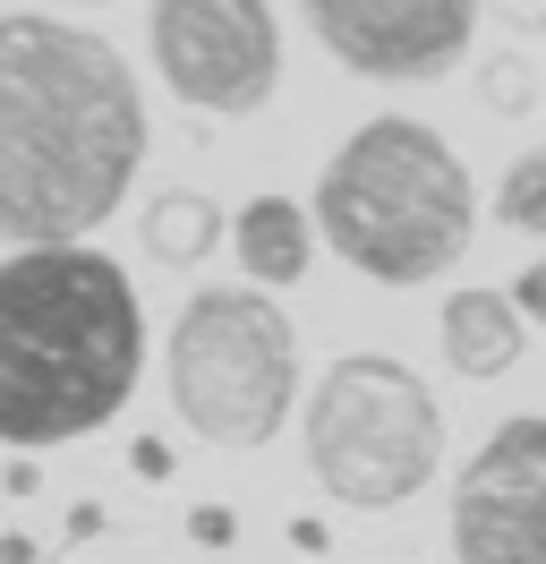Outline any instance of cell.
Instances as JSON below:
<instances>
[{
  "label": "cell",
  "instance_id": "obj_1",
  "mask_svg": "<svg viewBox=\"0 0 546 564\" xmlns=\"http://www.w3.org/2000/svg\"><path fill=\"white\" fill-rule=\"evenodd\" d=\"M145 95L129 61L61 18H0V240H86L129 206Z\"/></svg>",
  "mask_w": 546,
  "mask_h": 564
},
{
  "label": "cell",
  "instance_id": "obj_2",
  "mask_svg": "<svg viewBox=\"0 0 546 564\" xmlns=\"http://www.w3.org/2000/svg\"><path fill=\"white\" fill-rule=\"evenodd\" d=\"M145 368V308L120 257L86 240H26L0 257V445L52 454L129 411Z\"/></svg>",
  "mask_w": 546,
  "mask_h": 564
},
{
  "label": "cell",
  "instance_id": "obj_3",
  "mask_svg": "<svg viewBox=\"0 0 546 564\" xmlns=\"http://www.w3.org/2000/svg\"><path fill=\"white\" fill-rule=\"evenodd\" d=\"M307 223L325 231V248L350 274L410 291V282H436L444 265H461V248L478 231V188L427 120L375 111L325 163Z\"/></svg>",
  "mask_w": 546,
  "mask_h": 564
},
{
  "label": "cell",
  "instance_id": "obj_4",
  "mask_svg": "<svg viewBox=\"0 0 546 564\" xmlns=\"http://www.w3.org/2000/svg\"><path fill=\"white\" fill-rule=\"evenodd\" d=\"M444 402L436 386L384 351L334 359L307 393V470L350 513H393L436 479Z\"/></svg>",
  "mask_w": 546,
  "mask_h": 564
},
{
  "label": "cell",
  "instance_id": "obj_5",
  "mask_svg": "<svg viewBox=\"0 0 546 564\" xmlns=\"http://www.w3.org/2000/svg\"><path fill=\"white\" fill-rule=\"evenodd\" d=\"M299 402V334L265 291H188L171 325V411L222 454H256Z\"/></svg>",
  "mask_w": 546,
  "mask_h": 564
},
{
  "label": "cell",
  "instance_id": "obj_6",
  "mask_svg": "<svg viewBox=\"0 0 546 564\" xmlns=\"http://www.w3.org/2000/svg\"><path fill=\"white\" fill-rule=\"evenodd\" d=\"M154 69L188 111L248 120L282 86V26L265 0H154Z\"/></svg>",
  "mask_w": 546,
  "mask_h": 564
},
{
  "label": "cell",
  "instance_id": "obj_7",
  "mask_svg": "<svg viewBox=\"0 0 546 564\" xmlns=\"http://www.w3.org/2000/svg\"><path fill=\"white\" fill-rule=\"evenodd\" d=\"M452 564H546V420H504L461 462Z\"/></svg>",
  "mask_w": 546,
  "mask_h": 564
},
{
  "label": "cell",
  "instance_id": "obj_8",
  "mask_svg": "<svg viewBox=\"0 0 546 564\" xmlns=\"http://www.w3.org/2000/svg\"><path fill=\"white\" fill-rule=\"evenodd\" d=\"M299 9L341 69L384 77V86L461 69L478 35V0H299Z\"/></svg>",
  "mask_w": 546,
  "mask_h": 564
},
{
  "label": "cell",
  "instance_id": "obj_9",
  "mask_svg": "<svg viewBox=\"0 0 546 564\" xmlns=\"http://www.w3.org/2000/svg\"><path fill=\"white\" fill-rule=\"evenodd\" d=\"M222 231L239 240L248 282H265V291H291V282L307 274V257H316V223H307V206H291V197H248Z\"/></svg>",
  "mask_w": 546,
  "mask_h": 564
},
{
  "label": "cell",
  "instance_id": "obj_10",
  "mask_svg": "<svg viewBox=\"0 0 546 564\" xmlns=\"http://www.w3.org/2000/svg\"><path fill=\"white\" fill-rule=\"evenodd\" d=\"M444 359L470 386L504 377L512 359H521V308H512V291H452L444 300Z\"/></svg>",
  "mask_w": 546,
  "mask_h": 564
},
{
  "label": "cell",
  "instance_id": "obj_11",
  "mask_svg": "<svg viewBox=\"0 0 546 564\" xmlns=\"http://www.w3.org/2000/svg\"><path fill=\"white\" fill-rule=\"evenodd\" d=\"M136 240H145L154 265H205V257L222 248V206L197 197V188H163V197H145Z\"/></svg>",
  "mask_w": 546,
  "mask_h": 564
},
{
  "label": "cell",
  "instance_id": "obj_12",
  "mask_svg": "<svg viewBox=\"0 0 546 564\" xmlns=\"http://www.w3.org/2000/svg\"><path fill=\"white\" fill-rule=\"evenodd\" d=\"M495 223H504V231H529V240H546V145L512 154V172L495 180Z\"/></svg>",
  "mask_w": 546,
  "mask_h": 564
},
{
  "label": "cell",
  "instance_id": "obj_13",
  "mask_svg": "<svg viewBox=\"0 0 546 564\" xmlns=\"http://www.w3.org/2000/svg\"><path fill=\"white\" fill-rule=\"evenodd\" d=\"M478 104L495 111V120H529L538 111V69L521 52H487L478 61Z\"/></svg>",
  "mask_w": 546,
  "mask_h": 564
},
{
  "label": "cell",
  "instance_id": "obj_14",
  "mask_svg": "<svg viewBox=\"0 0 546 564\" xmlns=\"http://www.w3.org/2000/svg\"><path fill=\"white\" fill-rule=\"evenodd\" d=\"M512 308H521V325H546V257L512 274Z\"/></svg>",
  "mask_w": 546,
  "mask_h": 564
},
{
  "label": "cell",
  "instance_id": "obj_15",
  "mask_svg": "<svg viewBox=\"0 0 546 564\" xmlns=\"http://www.w3.org/2000/svg\"><path fill=\"white\" fill-rule=\"evenodd\" d=\"M188 539H197V547H231V539H239L231 505H197V513H188Z\"/></svg>",
  "mask_w": 546,
  "mask_h": 564
},
{
  "label": "cell",
  "instance_id": "obj_16",
  "mask_svg": "<svg viewBox=\"0 0 546 564\" xmlns=\"http://www.w3.org/2000/svg\"><path fill=\"white\" fill-rule=\"evenodd\" d=\"M487 18H504L512 35H546V0H487Z\"/></svg>",
  "mask_w": 546,
  "mask_h": 564
},
{
  "label": "cell",
  "instance_id": "obj_17",
  "mask_svg": "<svg viewBox=\"0 0 546 564\" xmlns=\"http://www.w3.org/2000/svg\"><path fill=\"white\" fill-rule=\"evenodd\" d=\"M129 470H136V479H171V445H163V436H136Z\"/></svg>",
  "mask_w": 546,
  "mask_h": 564
},
{
  "label": "cell",
  "instance_id": "obj_18",
  "mask_svg": "<svg viewBox=\"0 0 546 564\" xmlns=\"http://www.w3.org/2000/svg\"><path fill=\"white\" fill-rule=\"evenodd\" d=\"M0 488H9V496H43V470H34V462L18 454V462H9V470H0Z\"/></svg>",
  "mask_w": 546,
  "mask_h": 564
},
{
  "label": "cell",
  "instance_id": "obj_19",
  "mask_svg": "<svg viewBox=\"0 0 546 564\" xmlns=\"http://www.w3.org/2000/svg\"><path fill=\"white\" fill-rule=\"evenodd\" d=\"M291 547H299V556H325L334 539H325V522H307V513H299V522H291Z\"/></svg>",
  "mask_w": 546,
  "mask_h": 564
},
{
  "label": "cell",
  "instance_id": "obj_20",
  "mask_svg": "<svg viewBox=\"0 0 546 564\" xmlns=\"http://www.w3.org/2000/svg\"><path fill=\"white\" fill-rule=\"evenodd\" d=\"M0 564H34V539H26V530H0Z\"/></svg>",
  "mask_w": 546,
  "mask_h": 564
}]
</instances>
